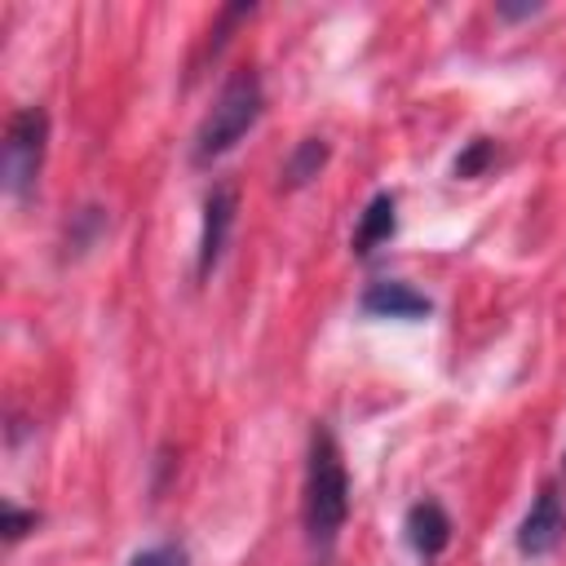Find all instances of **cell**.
<instances>
[{"instance_id": "13", "label": "cell", "mask_w": 566, "mask_h": 566, "mask_svg": "<svg viewBox=\"0 0 566 566\" xmlns=\"http://www.w3.org/2000/svg\"><path fill=\"white\" fill-rule=\"evenodd\" d=\"M562 469H566V455H562Z\"/></svg>"}, {"instance_id": "1", "label": "cell", "mask_w": 566, "mask_h": 566, "mask_svg": "<svg viewBox=\"0 0 566 566\" xmlns=\"http://www.w3.org/2000/svg\"><path fill=\"white\" fill-rule=\"evenodd\" d=\"M301 513H305L310 548L318 557H327L336 548V535H340L345 517H349V473H345V460H340V447H336L332 429H323V424L310 433Z\"/></svg>"}, {"instance_id": "2", "label": "cell", "mask_w": 566, "mask_h": 566, "mask_svg": "<svg viewBox=\"0 0 566 566\" xmlns=\"http://www.w3.org/2000/svg\"><path fill=\"white\" fill-rule=\"evenodd\" d=\"M261 106H265V93H261L256 71H234V75L221 84L212 111H208V115L199 119V128H195V146H190L195 164H212V159H221L226 150H234V142L261 119Z\"/></svg>"}, {"instance_id": "8", "label": "cell", "mask_w": 566, "mask_h": 566, "mask_svg": "<svg viewBox=\"0 0 566 566\" xmlns=\"http://www.w3.org/2000/svg\"><path fill=\"white\" fill-rule=\"evenodd\" d=\"M394 230H398V203H394V195H376V199L363 208V217H358L354 252H358V256H367L376 243L394 239Z\"/></svg>"}, {"instance_id": "3", "label": "cell", "mask_w": 566, "mask_h": 566, "mask_svg": "<svg viewBox=\"0 0 566 566\" xmlns=\"http://www.w3.org/2000/svg\"><path fill=\"white\" fill-rule=\"evenodd\" d=\"M44 146H49V115L40 106H22L4 128V155H0L4 190L13 199H27L35 190L44 168Z\"/></svg>"}, {"instance_id": "5", "label": "cell", "mask_w": 566, "mask_h": 566, "mask_svg": "<svg viewBox=\"0 0 566 566\" xmlns=\"http://www.w3.org/2000/svg\"><path fill=\"white\" fill-rule=\"evenodd\" d=\"M234 212H239V190L234 186H212L208 199H203V230H199V261H195V274L208 279L226 252V239H230V226H234Z\"/></svg>"}, {"instance_id": "10", "label": "cell", "mask_w": 566, "mask_h": 566, "mask_svg": "<svg viewBox=\"0 0 566 566\" xmlns=\"http://www.w3.org/2000/svg\"><path fill=\"white\" fill-rule=\"evenodd\" d=\"M128 566H190V562H186V548L181 544H150V548L133 553Z\"/></svg>"}, {"instance_id": "11", "label": "cell", "mask_w": 566, "mask_h": 566, "mask_svg": "<svg viewBox=\"0 0 566 566\" xmlns=\"http://www.w3.org/2000/svg\"><path fill=\"white\" fill-rule=\"evenodd\" d=\"M491 155H495V146H491L486 137H478V142L455 159V177H478V172L486 168V159H491Z\"/></svg>"}, {"instance_id": "9", "label": "cell", "mask_w": 566, "mask_h": 566, "mask_svg": "<svg viewBox=\"0 0 566 566\" xmlns=\"http://www.w3.org/2000/svg\"><path fill=\"white\" fill-rule=\"evenodd\" d=\"M323 164H327V142H323V137H301L296 150H292L287 164H283V186H287V190L305 186L310 177H318Z\"/></svg>"}, {"instance_id": "12", "label": "cell", "mask_w": 566, "mask_h": 566, "mask_svg": "<svg viewBox=\"0 0 566 566\" xmlns=\"http://www.w3.org/2000/svg\"><path fill=\"white\" fill-rule=\"evenodd\" d=\"M31 526H35V513H22L18 504L4 509V535H9V539H22Z\"/></svg>"}, {"instance_id": "7", "label": "cell", "mask_w": 566, "mask_h": 566, "mask_svg": "<svg viewBox=\"0 0 566 566\" xmlns=\"http://www.w3.org/2000/svg\"><path fill=\"white\" fill-rule=\"evenodd\" d=\"M358 305H363V314H376V318H424L433 310L429 296H420L411 283H398V279L371 283Z\"/></svg>"}, {"instance_id": "6", "label": "cell", "mask_w": 566, "mask_h": 566, "mask_svg": "<svg viewBox=\"0 0 566 566\" xmlns=\"http://www.w3.org/2000/svg\"><path fill=\"white\" fill-rule=\"evenodd\" d=\"M402 531H407L411 553L424 557V562L438 557V553L451 544V517H447V509H442L438 500H420V504H411Z\"/></svg>"}, {"instance_id": "4", "label": "cell", "mask_w": 566, "mask_h": 566, "mask_svg": "<svg viewBox=\"0 0 566 566\" xmlns=\"http://www.w3.org/2000/svg\"><path fill=\"white\" fill-rule=\"evenodd\" d=\"M562 535H566V504H562L557 482H544L535 504L526 509V517L517 526V548L526 557H544V553H553L562 544Z\"/></svg>"}]
</instances>
